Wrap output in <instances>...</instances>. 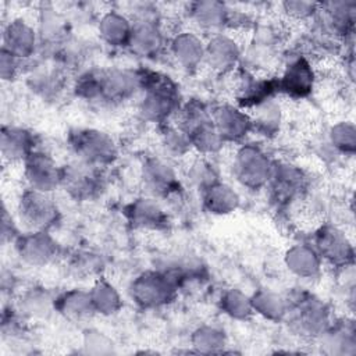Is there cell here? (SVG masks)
Returning a JSON list of instances; mask_svg holds the SVG:
<instances>
[{
	"label": "cell",
	"instance_id": "cell-1",
	"mask_svg": "<svg viewBox=\"0 0 356 356\" xmlns=\"http://www.w3.org/2000/svg\"><path fill=\"white\" fill-rule=\"evenodd\" d=\"M140 97L136 108L142 120L163 125L181 108L178 85L165 74L140 68Z\"/></svg>",
	"mask_w": 356,
	"mask_h": 356
},
{
	"label": "cell",
	"instance_id": "cell-2",
	"mask_svg": "<svg viewBox=\"0 0 356 356\" xmlns=\"http://www.w3.org/2000/svg\"><path fill=\"white\" fill-rule=\"evenodd\" d=\"M177 117V125L188 136L191 147L202 156L214 154L225 145L213 124L211 110L203 102L192 99L184 103Z\"/></svg>",
	"mask_w": 356,
	"mask_h": 356
},
{
	"label": "cell",
	"instance_id": "cell-3",
	"mask_svg": "<svg viewBox=\"0 0 356 356\" xmlns=\"http://www.w3.org/2000/svg\"><path fill=\"white\" fill-rule=\"evenodd\" d=\"M67 143L75 160L106 168L118 159V146L114 138L103 129L79 127L70 129Z\"/></svg>",
	"mask_w": 356,
	"mask_h": 356
},
{
	"label": "cell",
	"instance_id": "cell-4",
	"mask_svg": "<svg viewBox=\"0 0 356 356\" xmlns=\"http://www.w3.org/2000/svg\"><path fill=\"white\" fill-rule=\"evenodd\" d=\"M289 321L303 337L318 338L331 324V310L325 302L307 291L295 292L286 298Z\"/></svg>",
	"mask_w": 356,
	"mask_h": 356
},
{
	"label": "cell",
	"instance_id": "cell-5",
	"mask_svg": "<svg viewBox=\"0 0 356 356\" xmlns=\"http://www.w3.org/2000/svg\"><path fill=\"white\" fill-rule=\"evenodd\" d=\"M178 285L167 270H147L138 274L131 285V299L142 309L168 306L178 295Z\"/></svg>",
	"mask_w": 356,
	"mask_h": 356
},
{
	"label": "cell",
	"instance_id": "cell-6",
	"mask_svg": "<svg viewBox=\"0 0 356 356\" xmlns=\"http://www.w3.org/2000/svg\"><path fill=\"white\" fill-rule=\"evenodd\" d=\"M274 168V160L253 143L241 145L232 159L235 179L249 191H259L267 186Z\"/></svg>",
	"mask_w": 356,
	"mask_h": 356
},
{
	"label": "cell",
	"instance_id": "cell-7",
	"mask_svg": "<svg viewBox=\"0 0 356 356\" xmlns=\"http://www.w3.org/2000/svg\"><path fill=\"white\" fill-rule=\"evenodd\" d=\"M61 188L76 202H90L106 191L104 170L72 160L61 165Z\"/></svg>",
	"mask_w": 356,
	"mask_h": 356
},
{
	"label": "cell",
	"instance_id": "cell-8",
	"mask_svg": "<svg viewBox=\"0 0 356 356\" xmlns=\"http://www.w3.org/2000/svg\"><path fill=\"white\" fill-rule=\"evenodd\" d=\"M19 220L31 231H49L60 221V209L50 193L25 188L17 204Z\"/></svg>",
	"mask_w": 356,
	"mask_h": 356
},
{
	"label": "cell",
	"instance_id": "cell-9",
	"mask_svg": "<svg viewBox=\"0 0 356 356\" xmlns=\"http://www.w3.org/2000/svg\"><path fill=\"white\" fill-rule=\"evenodd\" d=\"M235 104L245 111H250L278 95L277 76L267 74H257L249 70L235 71Z\"/></svg>",
	"mask_w": 356,
	"mask_h": 356
},
{
	"label": "cell",
	"instance_id": "cell-10",
	"mask_svg": "<svg viewBox=\"0 0 356 356\" xmlns=\"http://www.w3.org/2000/svg\"><path fill=\"white\" fill-rule=\"evenodd\" d=\"M313 248L325 261L337 270L353 266L355 250L348 235L335 225L321 224L313 236Z\"/></svg>",
	"mask_w": 356,
	"mask_h": 356
},
{
	"label": "cell",
	"instance_id": "cell-11",
	"mask_svg": "<svg viewBox=\"0 0 356 356\" xmlns=\"http://www.w3.org/2000/svg\"><path fill=\"white\" fill-rule=\"evenodd\" d=\"M14 248L21 261L31 267L49 266L61 256V246L49 231H29L18 235Z\"/></svg>",
	"mask_w": 356,
	"mask_h": 356
},
{
	"label": "cell",
	"instance_id": "cell-12",
	"mask_svg": "<svg viewBox=\"0 0 356 356\" xmlns=\"http://www.w3.org/2000/svg\"><path fill=\"white\" fill-rule=\"evenodd\" d=\"M278 95H284L292 100H303L309 97L316 86V71L306 56L293 57L277 75Z\"/></svg>",
	"mask_w": 356,
	"mask_h": 356
},
{
	"label": "cell",
	"instance_id": "cell-13",
	"mask_svg": "<svg viewBox=\"0 0 356 356\" xmlns=\"http://www.w3.org/2000/svg\"><path fill=\"white\" fill-rule=\"evenodd\" d=\"M102 96L100 103L106 106H118L140 92L139 70L108 68L100 71ZM99 103V104H100Z\"/></svg>",
	"mask_w": 356,
	"mask_h": 356
},
{
	"label": "cell",
	"instance_id": "cell-14",
	"mask_svg": "<svg viewBox=\"0 0 356 356\" xmlns=\"http://www.w3.org/2000/svg\"><path fill=\"white\" fill-rule=\"evenodd\" d=\"M26 188L51 193L61 186V165L46 152L33 150L22 163Z\"/></svg>",
	"mask_w": 356,
	"mask_h": 356
},
{
	"label": "cell",
	"instance_id": "cell-15",
	"mask_svg": "<svg viewBox=\"0 0 356 356\" xmlns=\"http://www.w3.org/2000/svg\"><path fill=\"white\" fill-rule=\"evenodd\" d=\"M132 19V33L128 47L138 57H157L164 47V33L154 13L138 14Z\"/></svg>",
	"mask_w": 356,
	"mask_h": 356
},
{
	"label": "cell",
	"instance_id": "cell-16",
	"mask_svg": "<svg viewBox=\"0 0 356 356\" xmlns=\"http://www.w3.org/2000/svg\"><path fill=\"white\" fill-rule=\"evenodd\" d=\"M140 181L146 193L154 199L170 197L179 192V179L174 167L160 157H147L140 167Z\"/></svg>",
	"mask_w": 356,
	"mask_h": 356
},
{
	"label": "cell",
	"instance_id": "cell-17",
	"mask_svg": "<svg viewBox=\"0 0 356 356\" xmlns=\"http://www.w3.org/2000/svg\"><path fill=\"white\" fill-rule=\"evenodd\" d=\"M267 188L278 204H288L303 196L307 188V177L298 165L274 161Z\"/></svg>",
	"mask_w": 356,
	"mask_h": 356
},
{
	"label": "cell",
	"instance_id": "cell-18",
	"mask_svg": "<svg viewBox=\"0 0 356 356\" xmlns=\"http://www.w3.org/2000/svg\"><path fill=\"white\" fill-rule=\"evenodd\" d=\"M211 120L224 143H241L253 132L250 114L236 104L216 106L211 110Z\"/></svg>",
	"mask_w": 356,
	"mask_h": 356
},
{
	"label": "cell",
	"instance_id": "cell-19",
	"mask_svg": "<svg viewBox=\"0 0 356 356\" xmlns=\"http://www.w3.org/2000/svg\"><path fill=\"white\" fill-rule=\"evenodd\" d=\"M242 56L239 42L227 32L213 33L204 42V64L218 74L234 72Z\"/></svg>",
	"mask_w": 356,
	"mask_h": 356
},
{
	"label": "cell",
	"instance_id": "cell-20",
	"mask_svg": "<svg viewBox=\"0 0 356 356\" xmlns=\"http://www.w3.org/2000/svg\"><path fill=\"white\" fill-rule=\"evenodd\" d=\"M124 216L132 228L142 231H161L168 224L165 210L152 196H142L125 204Z\"/></svg>",
	"mask_w": 356,
	"mask_h": 356
},
{
	"label": "cell",
	"instance_id": "cell-21",
	"mask_svg": "<svg viewBox=\"0 0 356 356\" xmlns=\"http://www.w3.org/2000/svg\"><path fill=\"white\" fill-rule=\"evenodd\" d=\"M38 47V32L22 18H14L7 22L1 33V49L17 58L26 60L32 57Z\"/></svg>",
	"mask_w": 356,
	"mask_h": 356
},
{
	"label": "cell",
	"instance_id": "cell-22",
	"mask_svg": "<svg viewBox=\"0 0 356 356\" xmlns=\"http://www.w3.org/2000/svg\"><path fill=\"white\" fill-rule=\"evenodd\" d=\"M170 51L175 63L185 71L197 70L204 63V42L192 31H179L170 42Z\"/></svg>",
	"mask_w": 356,
	"mask_h": 356
},
{
	"label": "cell",
	"instance_id": "cell-23",
	"mask_svg": "<svg viewBox=\"0 0 356 356\" xmlns=\"http://www.w3.org/2000/svg\"><path fill=\"white\" fill-rule=\"evenodd\" d=\"M33 150H36V138L32 131L18 125H3L0 152L4 161L22 164Z\"/></svg>",
	"mask_w": 356,
	"mask_h": 356
},
{
	"label": "cell",
	"instance_id": "cell-24",
	"mask_svg": "<svg viewBox=\"0 0 356 356\" xmlns=\"http://www.w3.org/2000/svg\"><path fill=\"white\" fill-rule=\"evenodd\" d=\"M188 15L197 28L211 33L222 32V29L231 22V8L225 3L216 0L191 3L188 7Z\"/></svg>",
	"mask_w": 356,
	"mask_h": 356
},
{
	"label": "cell",
	"instance_id": "cell-25",
	"mask_svg": "<svg viewBox=\"0 0 356 356\" xmlns=\"http://www.w3.org/2000/svg\"><path fill=\"white\" fill-rule=\"evenodd\" d=\"M284 263L288 271L300 280H316L321 274L323 260L307 243H296L284 254Z\"/></svg>",
	"mask_w": 356,
	"mask_h": 356
},
{
	"label": "cell",
	"instance_id": "cell-26",
	"mask_svg": "<svg viewBox=\"0 0 356 356\" xmlns=\"http://www.w3.org/2000/svg\"><path fill=\"white\" fill-rule=\"evenodd\" d=\"M320 13H323L325 26L332 35L346 39L353 33L356 19L355 1L323 3L320 4Z\"/></svg>",
	"mask_w": 356,
	"mask_h": 356
},
{
	"label": "cell",
	"instance_id": "cell-27",
	"mask_svg": "<svg viewBox=\"0 0 356 356\" xmlns=\"http://www.w3.org/2000/svg\"><path fill=\"white\" fill-rule=\"evenodd\" d=\"M102 40L111 47H128L132 33V19L117 10L106 11L97 24Z\"/></svg>",
	"mask_w": 356,
	"mask_h": 356
},
{
	"label": "cell",
	"instance_id": "cell-28",
	"mask_svg": "<svg viewBox=\"0 0 356 356\" xmlns=\"http://www.w3.org/2000/svg\"><path fill=\"white\" fill-rule=\"evenodd\" d=\"M54 310L71 321H82L95 313L89 291L72 288L54 296Z\"/></svg>",
	"mask_w": 356,
	"mask_h": 356
},
{
	"label": "cell",
	"instance_id": "cell-29",
	"mask_svg": "<svg viewBox=\"0 0 356 356\" xmlns=\"http://www.w3.org/2000/svg\"><path fill=\"white\" fill-rule=\"evenodd\" d=\"M202 203L207 213L214 216H227L234 213L241 203L238 192L221 179L200 192Z\"/></svg>",
	"mask_w": 356,
	"mask_h": 356
},
{
	"label": "cell",
	"instance_id": "cell-30",
	"mask_svg": "<svg viewBox=\"0 0 356 356\" xmlns=\"http://www.w3.org/2000/svg\"><path fill=\"white\" fill-rule=\"evenodd\" d=\"M15 309L22 317H43L50 310H54V298L46 291V288L33 285L21 292Z\"/></svg>",
	"mask_w": 356,
	"mask_h": 356
},
{
	"label": "cell",
	"instance_id": "cell-31",
	"mask_svg": "<svg viewBox=\"0 0 356 356\" xmlns=\"http://www.w3.org/2000/svg\"><path fill=\"white\" fill-rule=\"evenodd\" d=\"M254 314L270 321H282L286 318L288 300L271 289H259L250 296Z\"/></svg>",
	"mask_w": 356,
	"mask_h": 356
},
{
	"label": "cell",
	"instance_id": "cell-32",
	"mask_svg": "<svg viewBox=\"0 0 356 356\" xmlns=\"http://www.w3.org/2000/svg\"><path fill=\"white\" fill-rule=\"evenodd\" d=\"M323 341V345L330 348L332 353H350L348 348L355 350L356 334L353 320H341L331 323L325 331L318 337Z\"/></svg>",
	"mask_w": 356,
	"mask_h": 356
},
{
	"label": "cell",
	"instance_id": "cell-33",
	"mask_svg": "<svg viewBox=\"0 0 356 356\" xmlns=\"http://www.w3.org/2000/svg\"><path fill=\"white\" fill-rule=\"evenodd\" d=\"M90 300L96 314L113 316L122 307V299L117 288L104 278H97L89 289Z\"/></svg>",
	"mask_w": 356,
	"mask_h": 356
},
{
	"label": "cell",
	"instance_id": "cell-34",
	"mask_svg": "<svg viewBox=\"0 0 356 356\" xmlns=\"http://www.w3.org/2000/svg\"><path fill=\"white\" fill-rule=\"evenodd\" d=\"M253 125V132L264 138H273L278 134L282 122V113L280 104L273 100L249 111Z\"/></svg>",
	"mask_w": 356,
	"mask_h": 356
},
{
	"label": "cell",
	"instance_id": "cell-35",
	"mask_svg": "<svg viewBox=\"0 0 356 356\" xmlns=\"http://www.w3.org/2000/svg\"><path fill=\"white\" fill-rule=\"evenodd\" d=\"M218 306L224 314L239 321L249 320L254 314L250 296L238 288L225 289L218 299Z\"/></svg>",
	"mask_w": 356,
	"mask_h": 356
},
{
	"label": "cell",
	"instance_id": "cell-36",
	"mask_svg": "<svg viewBox=\"0 0 356 356\" xmlns=\"http://www.w3.org/2000/svg\"><path fill=\"white\" fill-rule=\"evenodd\" d=\"M103 266V259L93 250H76L67 260V270L76 280H89L99 275Z\"/></svg>",
	"mask_w": 356,
	"mask_h": 356
},
{
	"label": "cell",
	"instance_id": "cell-37",
	"mask_svg": "<svg viewBox=\"0 0 356 356\" xmlns=\"http://www.w3.org/2000/svg\"><path fill=\"white\" fill-rule=\"evenodd\" d=\"M192 346L202 353H214L224 350L227 345V335L225 332L210 324H204L197 327L191 335Z\"/></svg>",
	"mask_w": 356,
	"mask_h": 356
},
{
	"label": "cell",
	"instance_id": "cell-38",
	"mask_svg": "<svg viewBox=\"0 0 356 356\" xmlns=\"http://www.w3.org/2000/svg\"><path fill=\"white\" fill-rule=\"evenodd\" d=\"M328 143L343 156H353L356 150V128L352 121H338L328 131Z\"/></svg>",
	"mask_w": 356,
	"mask_h": 356
},
{
	"label": "cell",
	"instance_id": "cell-39",
	"mask_svg": "<svg viewBox=\"0 0 356 356\" xmlns=\"http://www.w3.org/2000/svg\"><path fill=\"white\" fill-rule=\"evenodd\" d=\"M159 139L164 153L172 157L185 156L192 149L188 136L178 125H168L167 122L160 125Z\"/></svg>",
	"mask_w": 356,
	"mask_h": 356
},
{
	"label": "cell",
	"instance_id": "cell-40",
	"mask_svg": "<svg viewBox=\"0 0 356 356\" xmlns=\"http://www.w3.org/2000/svg\"><path fill=\"white\" fill-rule=\"evenodd\" d=\"M188 178L200 192L220 181L216 167L206 159H197L191 164Z\"/></svg>",
	"mask_w": 356,
	"mask_h": 356
},
{
	"label": "cell",
	"instance_id": "cell-41",
	"mask_svg": "<svg viewBox=\"0 0 356 356\" xmlns=\"http://www.w3.org/2000/svg\"><path fill=\"white\" fill-rule=\"evenodd\" d=\"M282 14L292 21H307L316 17L320 11V3L303 0H286L280 4Z\"/></svg>",
	"mask_w": 356,
	"mask_h": 356
},
{
	"label": "cell",
	"instance_id": "cell-42",
	"mask_svg": "<svg viewBox=\"0 0 356 356\" xmlns=\"http://www.w3.org/2000/svg\"><path fill=\"white\" fill-rule=\"evenodd\" d=\"M83 346L89 353H110L113 352V342L103 332L88 330L83 334Z\"/></svg>",
	"mask_w": 356,
	"mask_h": 356
},
{
	"label": "cell",
	"instance_id": "cell-43",
	"mask_svg": "<svg viewBox=\"0 0 356 356\" xmlns=\"http://www.w3.org/2000/svg\"><path fill=\"white\" fill-rule=\"evenodd\" d=\"M21 60L1 49L0 51V75L3 81H13L19 72Z\"/></svg>",
	"mask_w": 356,
	"mask_h": 356
},
{
	"label": "cell",
	"instance_id": "cell-44",
	"mask_svg": "<svg viewBox=\"0 0 356 356\" xmlns=\"http://www.w3.org/2000/svg\"><path fill=\"white\" fill-rule=\"evenodd\" d=\"M3 218H1V238H3V242H6L7 239H13L15 241L18 235H15V227H14V222H13V218L11 216H8L7 210L4 209L3 210Z\"/></svg>",
	"mask_w": 356,
	"mask_h": 356
}]
</instances>
